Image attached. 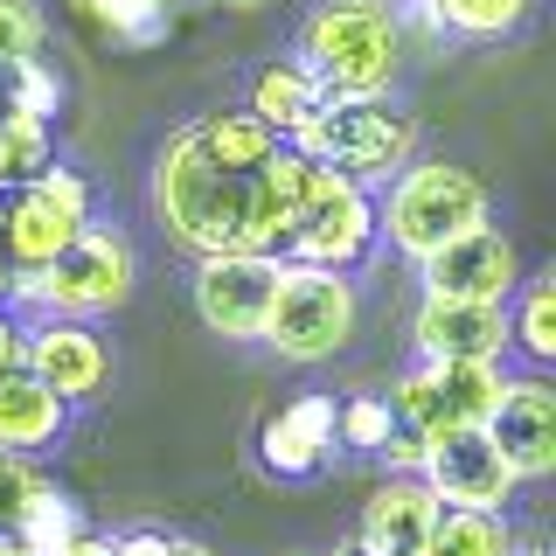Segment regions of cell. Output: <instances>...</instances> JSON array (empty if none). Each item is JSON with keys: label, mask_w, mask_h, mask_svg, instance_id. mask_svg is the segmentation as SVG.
Here are the masks:
<instances>
[{"label": "cell", "mask_w": 556, "mask_h": 556, "mask_svg": "<svg viewBox=\"0 0 556 556\" xmlns=\"http://www.w3.org/2000/svg\"><path fill=\"white\" fill-rule=\"evenodd\" d=\"M257 459H265V473H278V480L320 473V466L334 459V396L306 390V396H292L286 410H271L265 425H257Z\"/></svg>", "instance_id": "cell-16"}, {"label": "cell", "mask_w": 556, "mask_h": 556, "mask_svg": "<svg viewBox=\"0 0 556 556\" xmlns=\"http://www.w3.org/2000/svg\"><path fill=\"white\" fill-rule=\"evenodd\" d=\"M417 278H425V300H486V306H508V292L521 286V257L515 243L480 223V230L439 243L431 257H417Z\"/></svg>", "instance_id": "cell-13"}, {"label": "cell", "mask_w": 556, "mask_h": 556, "mask_svg": "<svg viewBox=\"0 0 556 556\" xmlns=\"http://www.w3.org/2000/svg\"><path fill=\"white\" fill-rule=\"evenodd\" d=\"M56 118H35V112H0V188H22L35 181L49 161H56Z\"/></svg>", "instance_id": "cell-23"}, {"label": "cell", "mask_w": 556, "mask_h": 556, "mask_svg": "<svg viewBox=\"0 0 556 556\" xmlns=\"http://www.w3.org/2000/svg\"><path fill=\"white\" fill-rule=\"evenodd\" d=\"M56 556H112V543H104V535H91V529H84V535H70V543H63Z\"/></svg>", "instance_id": "cell-31"}, {"label": "cell", "mask_w": 556, "mask_h": 556, "mask_svg": "<svg viewBox=\"0 0 556 556\" xmlns=\"http://www.w3.org/2000/svg\"><path fill=\"white\" fill-rule=\"evenodd\" d=\"M417 362H508V306L486 300H425L410 313Z\"/></svg>", "instance_id": "cell-14"}, {"label": "cell", "mask_w": 556, "mask_h": 556, "mask_svg": "<svg viewBox=\"0 0 556 556\" xmlns=\"http://www.w3.org/2000/svg\"><path fill=\"white\" fill-rule=\"evenodd\" d=\"M42 42H49L42 8H35V0H0V70L42 56Z\"/></svg>", "instance_id": "cell-27"}, {"label": "cell", "mask_w": 556, "mask_h": 556, "mask_svg": "<svg viewBox=\"0 0 556 556\" xmlns=\"http://www.w3.org/2000/svg\"><path fill=\"white\" fill-rule=\"evenodd\" d=\"M390 431H396V417L382 396H348V404H334V445L355 452V459H376L390 445Z\"/></svg>", "instance_id": "cell-26"}, {"label": "cell", "mask_w": 556, "mask_h": 556, "mask_svg": "<svg viewBox=\"0 0 556 556\" xmlns=\"http://www.w3.org/2000/svg\"><path fill=\"white\" fill-rule=\"evenodd\" d=\"M0 556H28V549H22V543H14V535H8V529H0Z\"/></svg>", "instance_id": "cell-34"}, {"label": "cell", "mask_w": 556, "mask_h": 556, "mask_svg": "<svg viewBox=\"0 0 556 556\" xmlns=\"http://www.w3.org/2000/svg\"><path fill=\"white\" fill-rule=\"evenodd\" d=\"M42 486H49V473L35 459H22V452H0V529H14Z\"/></svg>", "instance_id": "cell-29"}, {"label": "cell", "mask_w": 556, "mask_h": 556, "mask_svg": "<svg viewBox=\"0 0 556 556\" xmlns=\"http://www.w3.org/2000/svg\"><path fill=\"white\" fill-rule=\"evenodd\" d=\"M417 480L431 486L439 508H486V515H508V501H515V486H521L515 466L494 452V439H486V425L452 431V439H431Z\"/></svg>", "instance_id": "cell-11"}, {"label": "cell", "mask_w": 556, "mask_h": 556, "mask_svg": "<svg viewBox=\"0 0 556 556\" xmlns=\"http://www.w3.org/2000/svg\"><path fill=\"white\" fill-rule=\"evenodd\" d=\"M362 320V292L348 271H320V265H286L265 313V341L278 362H334L355 341Z\"/></svg>", "instance_id": "cell-6"}, {"label": "cell", "mask_w": 556, "mask_h": 556, "mask_svg": "<svg viewBox=\"0 0 556 556\" xmlns=\"http://www.w3.org/2000/svg\"><path fill=\"white\" fill-rule=\"evenodd\" d=\"M543 0H417L425 28L439 35H459V42H508L535 22Z\"/></svg>", "instance_id": "cell-20"}, {"label": "cell", "mask_w": 556, "mask_h": 556, "mask_svg": "<svg viewBox=\"0 0 556 556\" xmlns=\"http://www.w3.org/2000/svg\"><path fill=\"white\" fill-rule=\"evenodd\" d=\"M0 195H8L0 202V251H8L14 271H42L49 257L91 223V181L63 161H49L35 181L0 188Z\"/></svg>", "instance_id": "cell-8"}, {"label": "cell", "mask_w": 556, "mask_h": 556, "mask_svg": "<svg viewBox=\"0 0 556 556\" xmlns=\"http://www.w3.org/2000/svg\"><path fill=\"white\" fill-rule=\"evenodd\" d=\"M278 257H257V251H223V257H195V313L208 334L223 341H257L265 334V313H271V292H278Z\"/></svg>", "instance_id": "cell-10"}, {"label": "cell", "mask_w": 556, "mask_h": 556, "mask_svg": "<svg viewBox=\"0 0 556 556\" xmlns=\"http://www.w3.org/2000/svg\"><path fill=\"white\" fill-rule=\"evenodd\" d=\"M8 369H22V313L0 306V376Z\"/></svg>", "instance_id": "cell-30"}, {"label": "cell", "mask_w": 556, "mask_h": 556, "mask_svg": "<svg viewBox=\"0 0 556 556\" xmlns=\"http://www.w3.org/2000/svg\"><path fill=\"white\" fill-rule=\"evenodd\" d=\"M292 556H300V549H292Z\"/></svg>", "instance_id": "cell-38"}, {"label": "cell", "mask_w": 556, "mask_h": 556, "mask_svg": "<svg viewBox=\"0 0 556 556\" xmlns=\"http://www.w3.org/2000/svg\"><path fill=\"white\" fill-rule=\"evenodd\" d=\"M425 556H521V529L486 508H439L425 535Z\"/></svg>", "instance_id": "cell-21"}, {"label": "cell", "mask_w": 556, "mask_h": 556, "mask_svg": "<svg viewBox=\"0 0 556 556\" xmlns=\"http://www.w3.org/2000/svg\"><path fill=\"white\" fill-rule=\"evenodd\" d=\"M223 8H243V14H251V8H265V0H223Z\"/></svg>", "instance_id": "cell-35"}, {"label": "cell", "mask_w": 556, "mask_h": 556, "mask_svg": "<svg viewBox=\"0 0 556 556\" xmlns=\"http://www.w3.org/2000/svg\"><path fill=\"white\" fill-rule=\"evenodd\" d=\"M300 63L327 98H382L404 63V22L382 0H320L300 22Z\"/></svg>", "instance_id": "cell-2"}, {"label": "cell", "mask_w": 556, "mask_h": 556, "mask_svg": "<svg viewBox=\"0 0 556 556\" xmlns=\"http://www.w3.org/2000/svg\"><path fill=\"white\" fill-rule=\"evenodd\" d=\"M14 300V265H8V251H0V306Z\"/></svg>", "instance_id": "cell-33"}, {"label": "cell", "mask_w": 556, "mask_h": 556, "mask_svg": "<svg viewBox=\"0 0 556 556\" xmlns=\"http://www.w3.org/2000/svg\"><path fill=\"white\" fill-rule=\"evenodd\" d=\"M376 188L355 181V174L313 161L306 174V195H300V216L286 230V265H320V271H355L376 257Z\"/></svg>", "instance_id": "cell-5"}, {"label": "cell", "mask_w": 556, "mask_h": 556, "mask_svg": "<svg viewBox=\"0 0 556 556\" xmlns=\"http://www.w3.org/2000/svg\"><path fill=\"white\" fill-rule=\"evenodd\" d=\"M63 431H70V404H63L56 390H42L28 369L0 376V452L35 459V452L63 445Z\"/></svg>", "instance_id": "cell-18"}, {"label": "cell", "mask_w": 556, "mask_h": 556, "mask_svg": "<svg viewBox=\"0 0 556 556\" xmlns=\"http://www.w3.org/2000/svg\"><path fill=\"white\" fill-rule=\"evenodd\" d=\"M501 390H508V376H501V362H417V369L396 376V390L382 396L396 417V431H410V439H452V431H473L494 417Z\"/></svg>", "instance_id": "cell-7"}, {"label": "cell", "mask_w": 556, "mask_h": 556, "mask_svg": "<svg viewBox=\"0 0 556 556\" xmlns=\"http://www.w3.org/2000/svg\"><path fill=\"white\" fill-rule=\"evenodd\" d=\"M508 355L549 362L556 355V278L535 271L508 292Z\"/></svg>", "instance_id": "cell-22"}, {"label": "cell", "mask_w": 556, "mask_h": 556, "mask_svg": "<svg viewBox=\"0 0 556 556\" xmlns=\"http://www.w3.org/2000/svg\"><path fill=\"white\" fill-rule=\"evenodd\" d=\"M22 369L77 410V404H98V396L112 390V341H104L91 320L49 313V320L22 327Z\"/></svg>", "instance_id": "cell-9"}, {"label": "cell", "mask_w": 556, "mask_h": 556, "mask_svg": "<svg viewBox=\"0 0 556 556\" xmlns=\"http://www.w3.org/2000/svg\"><path fill=\"white\" fill-rule=\"evenodd\" d=\"M313 104H327V91H320V77H313V70H306L300 56H271V63H257V70H251L243 112H251L257 126H271L278 139L300 126Z\"/></svg>", "instance_id": "cell-19"}, {"label": "cell", "mask_w": 556, "mask_h": 556, "mask_svg": "<svg viewBox=\"0 0 556 556\" xmlns=\"http://www.w3.org/2000/svg\"><path fill=\"white\" fill-rule=\"evenodd\" d=\"M0 112H8V70H0Z\"/></svg>", "instance_id": "cell-36"}, {"label": "cell", "mask_w": 556, "mask_h": 556, "mask_svg": "<svg viewBox=\"0 0 556 556\" xmlns=\"http://www.w3.org/2000/svg\"><path fill=\"white\" fill-rule=\"evenodd\" d=\"M439 521V501L417 473H390L362 501V521H355V543L369 556H425V535Z\"/></svg>", "instance_id": "cell-17"}, {"label": "cell", "mask_w": 556, "mask_h": 556, "mask_svg": "<svg viewBox=\"0 0 556 556\" xmlns=\"http://www.w3.org/2000/svg\"><path fill=\"white\" fill-rule=\"evenodd\" d=\"M486 439L515 466V480H543L556 473V390L535 376H508L494 417H486Z\"/></svg>", "instance_id": "cell-15"}, {"label": "cell", "mask_w": 556, "mask_h": 556, "mask_svg": "<svg viewBox=\"0 0 556 556\" xmlns=\"http://www.w3.org/2000/svg\"><path fill=\"white\" fill-rule=\"evenodd\" d=\"M167 556H216V549L195 543V535H167Z\"/></svg>", "instance_id": "cell-32"}, {"label": "cell", "mask_w": 556, "mask_h": 556, "mask_svg": "<svg viewBox=\"0 0 556 556\" xmlns=\"http://www.w3.org/2000/svg\"><path fill=\"white\" fill-rule=\"evenodd\" d=\"M132 286H139V251H132V237L91 216L42 271H14V300H8V306L63 313V320H98V313L126 306Z\"/></svg>", "instance_id": "cell-4"}, {"label": "cell", "mask_w": 556, "mask_h": 556, "mask_svg": "<svg viewBox=\"0 0 556 556\" xmlns=\"http://www.w3.org/2000/svg\"><path fill=\"white\" fill-rule=\"evenodd\" d=\"M77 14L91 28H104L112 42H132V49H147V42L167 35V8H161V0H77Z\"/></svg>", "instance_id": "cell-25"}, {"label": "cell", "mask_w": 556, "mask_h": 556, "mask_svg": "<svg viewBox=\"0 0 556 556\" xmlns=\"http://www.w3.org/2000/svg\"><path fill=\"white\" fill-rule=\"evenodd\" d=\"M417 126L390 98H334V132H327V167L382 188L396 167H410Z\"/></svg>", "instance_id": "cell-12"}, {"label": "cell", "mask_w": 556, "mask_h": 556, "mask_svg": "<svg viewBox=\"0 0 556 556\" xmlns=\"http://www.w3.org/2000/svg\"><path fill=\"white\" fill-rule=\"evenodd\" d=\"M265 167H237L223 153H208L195 126H174L153 153V181H147L167 243H181L188 257L257 251V181H265Z\"/></svg>", "instance_id": "cell-1"}, {"label": "cell", "mask_w": 556, "mask_h": 556, "mask_svg": "<svg viewBox=\"0 0 556 556\" xmlns=\"http://www.w3.org/2000/svg\"><path fill=\"white\" fill-rule=\"evenodd\" d=\"M8 535H14V543H22L28 556H56V549L70 543V535H84V515H77V501H70V494L42 486V494L28 501V515L14 521Z\"/></svg>", "instance_id": "cell-24"}, {"label": "cell", "mask_w": 556, "mask_h": 556, "mask_svg": "<svg viewBox=\"0 0 556 556\" xmlns=\"http://www.w3.org/2000/svg\"><path fill=\"white\" fill-rule=\"evenodd\" d=\"M161 8H202V0H161Z\"/></svg>", "instance_id": "cell-37"}, {"label": "cell", "mask_w": 556, "mask_h": 556, "mask_svg": "<svg viewBox=\"0 0 556 556\" xmlns=\"http://www.w3.org/2000/svg\"><path fill=\"white\" fill-rule=\"evenodd\" d=\"M8 104H14V112H35V118H56V112H63V77H56L42 56L14 63V70H8Z\"/></svg>", "instance_id": "cell-28"}, {"label": "cell", "mask_w": 556, "mask_h": 556, "mask_svg": "<svg viewBox=\"0 0 556 556\" xmlns=\"http://www.w3.org/2000/svg\"><path fill=\"white\" fill-rule=\"evenodd\" d=\"M486 223V188L459 161H410L376 188V230L396 257H431L439 243Z\"/></svg>", "instance_id": "cell-3"}]
</instances>
